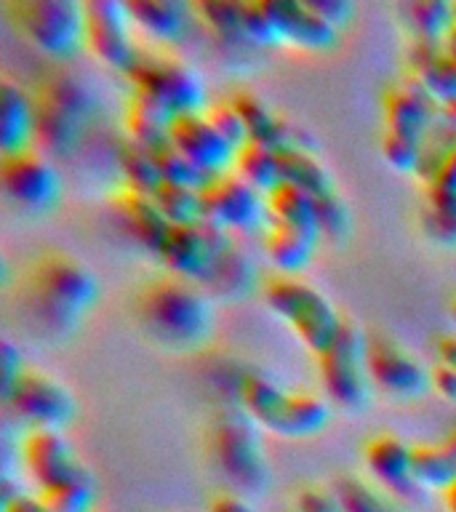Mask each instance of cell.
I'll return each mask as SVG.
<instances>
[{"instance_id": "1", "label": "cell", "mask_w": 456, "mask_h": 512, "mask_svg": "<svg viewBox=\"0 0 456 512\" xmlns=\"http://www.w3.org/2000/svg\"><path fill=\"white\" fill-rule=\"evenodd\" d=\"M142 318L166 342L200 344L211 331L214 310L192 280L163 278L142 296Z\"/></svg>"}, {"instance_id": "2", "label": "cell", "mask_w": 456, "mask_h": 512, "mask_svg": "<svg viewBox=\"0 0 456 512\" xmlns=\"http://www.w3.org/2000/svg\"><path fill=\"white\" fill-rule=\"evenodd\" d=\"M211 446L219 470L240 494H262L270 483V464L256 422L243 408H222L214 416Z\"/></svg>"}, {"instance_id": "3", "label": "cell", "mask_w": 456, "mask_h": 512, "mask_svg": "<svg viewBox=\"0 0 456 512\" xmlns=\"http://www.w3.org/2000/svg\"><path fill=\"white\" fill-rule=\"evenodd\" d=\"M264 302L278 318L294 328V334L302 339L307 350L315 352V358L334 344L342 326V315L310 283L288 275L270 278L264 283Z\"/></svg>"}, {"instance_id": "4", "label": "cell", "mask_w": 456, "mask_h": 512, "mask_svg": "<svg viewBox=\"0 0 456 512\" xmlns=\"http://www.w3.org/2000/svg\"><path fill=\"white\" fill-rule=\"evenodd\" d=\"M134 83V94H142L160 107H166L174 118L206 112V86L190 64L168 54H152L136 48L134 62L126 70Z\"/></svg>"}, {"instance_id": "5", "label": "cell", "mask_w": 456, "mask_h": 512, "mask_svg": "<svg viewBox=\"0 0 456 512\" xmlns=\"http://www.w3.org/2000/svg\"><path fill=\"white\" fill-rule=\"evenodd\" d=\"M11 16L32 46L54 59H72L86 46V8L75 0H22Z\"/></svg>"}, {"instance_id": "6", "label": "cell", "mask_w": 456, "mask_h": 512, "mask_svg": "<svg viewBox=\"0 0 456 512\" xmlns=\"http://www.w3.org/2000/svg\"><path fill=\"white\" fill-rule=\"evenodd\" d=\"M366 334L358 320L342 315V326L334 344L318 355V371L328 398L344 408L366 406L368 368H366Z\"/></svg>"}, {"instance_id": "7", "label": "cell", "mask_w": 456, "mask_h": 512, "mask_svg": "<svg viewBox=\"0 0 456 512\" xmlns=\"http://www.w3.org/2000/svg\"><path fill=\"white\" fill-rule=\"evenodd\" d=\"M35 296L54 320H72L94 304L99 286L94 272L75 256L48 254L35 267Z\"/></svg>"}, {"instance_id": "8", "label": "cell", "mask_w": 456, "mask_h": 512, "mask_svg": "<svg viewBox=\"0 0 456 512\" xmlns=\"http://www.w3.org/2000/svg\"><path fill=\"white\" fill-rule=\"evenodd\" d=\"M232 240L224 227L198 219L192 224H171L158 248V259L174 278H208V272L227 251Z\"/></svg>"}, {"instance_id": "9", "label": "cell", "mask_w": 456, "mask_h": 512, "mask_svg": "<svg viewBox=\"0 0 456 512\" xmlns=\"http://www.w3.org/2000/svg\"><path fill=\"white\" fill-rule=\"evenodd\" d=\"M3 398L32 430H62L75 414L70 390L43 371H24Z\"/></svg>"}, {"instance_id": "10", "label": "cell", "mask_w": 456, "mask_h": 512, "mask_svg": "<svg viewBox=\"0 0 456 512\" xmlns=\"http://www.w3.org/2000/svg\"><path fill=\"white\" fill-rule=\"evenodd\" d=\"M200 211L203 219L224 230H251L267 216L262 192L243 182L235 171L211 176L200 187Z\"/></svg>"}, {"instance_id": "11", "label": "cell", "mask_w": 456, "mask_h": 512, "mask_svg": "<svg viewBox=\"0 0 456 512\" xmlns=\"http://www.w3.org/2000/svg\"><path fill=\"white\" fill-rule=\"evenodd\" d=\"M86 8V48L112 70H128L134 62L136 46L131 43V11L118 0H88Z\"/></svg>"}, {"instance_id": "12", "label": "cell", "mask_w": 456, "mask_h": 512, "mask_svg": "<svg viewBox=\"0 0 456 512\" xmlns=\"http://www.w3.org/2000/svg\"><path fill=\"white\" fill-rule=\"evenodd\" d=\"M0 182L8 198L16 200L19 206L48 208L59 198V174L54 163L35 147L3 155Z\"/></svg>"}, {"instance_id": "13", "label": "cell", "mask_w": 456, "mask_h": 512, "mask_svg": "<svg viewBox=\"0 0 456 512\" xmlns=\"http://www.w3.org/2000/svg\"><path fill=\"white\" fill-rule=\"evenodd\" d=\"M368 379L398 398H419L432 387L430 371L392 339H371L366 350Z\"/></svg>"}, {"instance_id": "14", "label": "cell", "mask_w": 456, "mask_h": 512, "mask_svg": "<svg viewBox=\"0 0 456 512\" xmlns=\"http://www.w3.org/2000/svg\"><path fill=\"white\" fill-rule=\"evenodd\" d=\"M168 142L174 144L176 150H182L192 163H198L211 176L232 171L235 152H238L216 131L214 123L206 118V112L179 115V118L171 120Z\"/></svg>"}, {"instance_id": "15", "label": "cell", "mask_w": 456, "mask_h": 512, "mask_svg": "<svg viewBox=\"0 0 456 512\" xmlns=\"http://www.w3.org/2000/svg\"><path fill=\"white\" fill-rule=\"evenodd\" d=\"M22 462L30 478L38 483V491L59 486L83 470L70 440L62 430H30L22 443Z\"/></svg>"}, {"instance_id": "16", "label": "cell", "mask_w": 456, "mask_h": 512, "mask_svg": "<svg viewBox=\"0 0 456 512\" xmlns=\"http://www.w3.org/2000/svg\"><path fill=\"white\" fill-rule=\"evenodd\" d=\"M440 102L430 94L422 80L408 78L403 86H395L384 96V118L387 131L424 139L438 123Z\"/></svg>"}, {"instance_id": "17", "label": "cell", "mask_w": 456, "mask_h": 512, "mask_svg": "<svg viewBox=\"0 0 456 512\" xmlns=\"http://www.w3.org/2000/svg\"><path fill=\"white\" fill-rule=\"evenodd\" d=\"M264 6L278 24L283 43H296L310 51H326L339 38L334 24H328L307 0H264Z\"/></svg>"}, {"instance_id": "18", "label": "cell", "mask_w": 456, "mask_h": 512, "mask_svg": "<svg viewBox=\"0 0 456 512\" xmlns=\"http://www.w3.org/2000/svg\"><path fill=\"white\" fill-rule=\"evenodd\" d=\"M366 467L382 486L408 496L411 491H424L414 478V446L398 435H376L366 443Z\"/></svg>"}, {"instance_id": "19", "label": "cell", "mask_w": 456, "mask_h": 512, "mask_svg": "<svg viewBox=\"0 0 456 512\" xmlns=\"http://www.w3.org/2000/svg\"><path fill=\"white\" fill-rule=\"evenodd\" d=\"M115 208H118L120 219L126 224V230L134 235V240H139L152 254H158L171 222L163 216L150 192L134 190L126 184L115 198Z\"/></svg>"}, {"instance_id": "20", "label": "cell", "mask_w": 456, "mask_h": 512, "mask_svg": "<svg viewBox=\"0 0 456 512\" xmlns=\"http://www.w3.org/2000/svg\"><path fill=\"white\" fill-rule=\"evenodd\" d=\"M32 99H35V144L40 147V152L43 155L75 152L86 123L43 94H35Z\"/></svg>"}, {"instance_id": "21", "label": "cell", "mask_w": 456, "mask_h": 512, "mask_svg": "<svg viewBox=\"0 0 456 512\" xmlns=\"http://www.w3.org/2000/svg\"><path fill=\"white\" fill-rule=\"evenodd\" d=\"M128 11L131 19L158 43H179L195 16V8L182 0H128Z\"/></svg>"}, {"instance_id": "22", "label": "cell", "mask_w": 456, "mask_h": 512, "mask_svg": "<svg viewBox=\"0 0 456 512\" xmlns=\"http://www.w3.org/2000/svg\"><path fill=\"white\" fill-rule=\"evenodd\" d=\"M0 104H3V118H0L3 155L30 150L35 144V99L24 94L16 83L6 80L0 88Z\"/></svg>"}, {"instance_id": "23", "label": "cell", "mask_w": 456, "mask_h": 512, "mask_svg": "<svg viewBox=\"0 0 456 512\" xmlns=\"http://www.w3.org/2000/svg\"><path fill=\"white\" fill-rule=\"evenodd\" d=\"M291 392L280 390L278 384L272 382L270 376L251 371L240 379V403L256 424H262L267 430L278 432L283 427V416H286V406Z\"/></svg>"}, {"instance_id": "24", "label": "cell", "mask_w": 456, "mask_h": 512, "mask_svg": "<svg viewBox=\"0 0 456 512\" xmlns=\"http://www.w3.org/2000/svg\"><path fill=\"white\" fill-rule=\"evenodd\" d=\"M278 168L280 182L294 184L299 190H304L312 198H326L331 192H336L334 176L326 168V163L310 150V147H288V150H278Z\"/></svg>"}, {"instance_id": "25", "label": "cell", "mask_w": 456, "mask_h": 512, "mask_svg": "<svg viewBox=\"0 0 456 512\" xmlns=\"http://www.w3.org/2000/svg\"><path fill=\"white\" fill-rule=\"evenodd\" d=\"M264 211H267L272 227H294V230L320 235L315 198L294 184L280 182L270 195H264Z\"/></svg>"}, {"instance_id": "26", "label": "cell", "mask_w": 456, "mask_h": 512, "mask_svg": "<svg viewBox=\"0 0 456 512\" xmlns=\"http://www.w3.org/2000/svg\"><path fill=\"white\" fill-rule=\"evenodd\" d=\"M318 240L320 235L294 230V227H270L267 238H264V254L278 267L280 275L294 278V275L307 270Z\"/></svg>"}, {"instance_id": "27", "label": "cell", "mask_w": 456, "mask_h": 512, "mask_svg": "<svg viewBox=\"0 0 456 512\" xmlns=\"http://www.w3.org/2000/svg\"><path fill=\"white\" fill-rule=\"evenodd\" d=\"M174 115L147 96L134 94L126 104V134L131 142L158 150L168 142Z\"/></svg>"}, {"instance_id": "28", "label": "cell", "mask_w": 456, "mask_h": 512, "mask_svg": "<svg viewBox=\"0 0 456 512\" xmlns=\"http://www.w3.org/2000/svg\"><path fill=\"white\" fill-rule=\"evenodd\" d=\"M232 171H235L243 182L251 184L254 190H259L262 195H270V192L280 184L278 150H272V147H264V144L256 142L243 144V147L235 152Z\"/></svg>"}, {"instance_id": "29", "label": "cell", "mask_w": 456, "mask_h": 512, "mask_svg": "<svg viewBox=\"0 0 456 512\" xmlns=\"http://www.w3.org/2000/svg\"><path fill=\"white\" fill-rule=\"evenodd\" d=\"M331 419V408L323 398L310 395V392H291L286 406V416H283V427L280 435L286 438H310L318 435Z\"/></svg>"}, {"instance_id": "30", "label": "cell", "mask_w": 456, "mask_h": 512, "mask_svg": "<svg viewBox=\"0 0 456 512\" xmlns=\"http://www.w3.org/2000/svg\"><path fill=\"white\" fill-rule=\"evenodd\" d=\"M38 94H43L46 99H51V102H56L67 112H72L83 123H88L96 110L94 91L88 88L86 80L72 75V72H56V75L46 78L40 83Z\"/></svg>"}, {"instance_id": "31", "label": "cell", "mask_w": 456, "mask_h": 512, "mask_svg": "<svg viewBox=\"0 0 456 512\" xmlns=\"http://www.w3.org/2000/svg\"><path fill=\"white\" fill-rule=\"evenodd\" d=\"M414 478L424 491H446L456 483V462L443 443L414 446Z\"/></svg>"}, {"instance_id": "32", "label": "cell", "mask_w": 456, "mask_h": 512, "mask_svg": "<svg viewBox=\"0 0 456 512\" xmlns=\"http://www.w3.org/2000/svg\"><path fill=\"white\" fill-rule=\"evenodd\" d=\"M38 496L40 502L46 504L48 512H91L96 502V486L91 472L83 467L70 480L59 483V486L38 491Z\"/></svg>"}, {"instance_id": "33", "label": "cell", "mask_w": 456, "mask_h": 512, "mask_svg": "<svg viewBox=\"0 0 456 512\" xmlns=\"http://www.w3.org/2000/svg\"><path fill=\"white\" fill-rule=\"evenodd\" d=\"M118 166L126 176L128 187L142 192H155L163 184V176L158 171V160H155V152L144 144H136L131 139L120 144L118 150Z\"/></svg>"}, {"instance_id": "34", "label": "cell", "mask_w": 456, "mask_h": 512, "mask_svg": "<svg viewBox=\"0 0 456 512\" xmlns=\"http://www.w3.org/2000/svg\"><path fill=\"white\" fill-rule=\"evenodd\" d=\"M406 16L416 38L443 40L454 27V3L422 0V3L406 6Z\"/></svg>"}, {"instance_id": "35", "label": "cell", "mask_w": 456, "mask_h": 512, "mask_svg": "<svg viewBox=\"0 0 456 512\" xmlns=\"http://www.w3.org/2000/svg\"><path fill=\"white\" fill-rule=\"evenodd\" d=\"M152 198H155L158 208L171 224H192L203 219V211H200V190H195V187L163 182L158 190L152 192Z\"/></svg>"}, {"instance_id": "36", "label": "cell", "mask_w": 456, "mask_h": 512, "mask_svg": "<svg viewBox=\"0 0 456 512\" xmlns=\"http://www.w3.org/2000/svg\"><path fill=\"white\" fill-rule=\"evenodd\" d=\"M195 16L200 22H206L211 30L222 40H246V30H243V8L240 3L232 0H203V3H192Z\"/></svg>"}, {"instance_id": "37", "label": "cell", "mask_w": 456, "mask_h": 512, "mask_svg": "<svg viewBox=\"0 0 456 512\" xmlns=\"http://www.w3.org/2000/svg\"><path fill=\"white\" fill-rule=\"evenodd\" d=\"M155 152V160H158V171L163 176V182L168 184H182V187H195L200 190L203 184L211 179V174H206L198 163H192L182 150H176L174 144L166 142L163 147H158Z\"/></svg>"}, {"instance_id": "38", "label": "cell", "mask_w": 456, "mask_h": 512, "mask_svg": "<svg viewBox=\"0 0 456 512\" xmlns=\"http://www.w3.org/2000/svg\"><path fill=\"white\" fill-rule=\"evenodd\" d=\"M336 496L344 512H398L376 488L358 478H342L336 483Z\"/></svg>"}, {"instance_id": "39", "label": "cell", "mask_w": 456, "mask_h": 512, "mask_svg": "<svg viewBox=\"0 0 456 512\" xmlns=\"http://www.w3.org/2000/svg\"><path fill=\"white\" fill-rule=\"evenodd\" d=\"M240 8H243L246 40H251L256 46H278V43H283V35H280L278 24L264 6V0H240Z\"/></svg>"}, {"instance_id": "40", "label": "cell", "mask_w": 456, "mask_h": 512, "mask_svg": "<svg viewBox=\"0 0 456 512\" xmlns=\"http://www.w3.org/2000/svg\"><path fill=\"white\" fill-rule=\"evenodd\" d=\"M422 142L416 136L398 134V131H384L382 136V155L392 168L406 171V174H419L422 166Z\"/></svg>"}, {"instance_id": "41", "label": "cell", "mask_w": 456, "mask_h": 512, "mask_svg": "<svg viewBox=\"0 0 456 512\" xmlns=\"http://www.w3.org/2000/svg\"><path fill=\"white\" fill-rule=\"evenodd\" d=\"M248 275H251V264H248L246 254L232 246L230 251L211 267L206 280H211V286H216L219 291H227V294H230V291H238V288L246 283Z\"/></svg>"}, {"instance_id": "42", "label": "cell", "mask_w": 456, "mask_h": 512, "mask_svg": "<svg viewBox=\"0 0 456 512\" xmlns=\"http://www.w3.org/2000/svg\"><path fill=\"white\" fill-rule=\"evenodd\" d=\"M315 214H318V232L326 238H342L350 230V211L339 192H331L326 198L315 200Z\"/></svg>"}, {"instance_id": "43", "label": "cell", "mask_w": 456, "mask_h": 512, "mask_svg": "<svg viewBox=\"0 0 456 512\" xmlns=\"http://www.w3.org/2000/svg\"><path fill=\"white\" fill-rule=\"evenodd\" d=\"M206 118L214 123L216 131H219V134H222L224 139L235 147V150H240L243 144H248L246 123H243V118L238 115V110L232 107V102L208 104Z\"/></svg>"}, {"instance_id": "44", "label": "cell", "mask_w": 456, "mask_h": 512, "mask_svg": "<svg viewBox=\"0 0 456 512\" xmlns=\"http://www.w3.org/2000/svg\"><path fill=\"white\" fill-rule=\"evenodd\" d=\"M411 78L422 80L438 102H451V99H456V62L448 59L446 54L440 56L430 70H424L422 75H411Z\"/></svg>"}, {"instance_id": "45", "label": "cell", "mask_w": 456, "mask_h": 512, "mask_svg": "<svg viewBox=\"0 0 456 512\" xmlns=\"http://www.w3.org/2000/svg\"><path fill=\"white\" fill-rule=\"evenodd\" d=\"M422 227L435 243L440 246H456V216L435 211V208L424 206L422 211Z\"/></svg>"}, {"instance_id": "46", "label": "cell", "mask_w": 456, "mask_h": 512, "mask_svg": "<svg viewBox=\"0 0 456 512\" xmlns=\"http://www.w3.org/2000/svg\"><path fill=\"white\" fill-rule=\"evenodd\" d=\"M296 512H344L339 496L331 488L310 486L296 496Z\"/></svg>"}, {"instance_id": "47", "label": "cell", "mask_w": 456, "mask_h": 512, "mask_svg": "<svg viewBox=\"0 0 456 512\" xmlns=\"http://www.w3.org/2000/svg\"><path fill=\"white\" fill-rule=\"evenodd\" d=\"M307 3H310L328 24H334L336 30L350 22L352 11H355L352 3H347V0H307Z\"/></svg>"}, {"instance_id": "48", "label": "cell", "mask_w": 456, "mask_h": 512, "mask_svg": "<svg viewBox=\"0 0 456 512\" xmlns=\"http://www.w3.org/2000/svg\"><path fill=\"white\" fill-rule=\"evenodd\" d=\"M22 350H16L14 342H3V395L16 384V379L24 374Z\"/></svg>"}, {"instance_id": "49", "label": "cell", "mask_w": 456, "mask_h": 512, "mask_svg": "<svg viewBox=\"0 0 456 512\" xmlns=\"http://www.w3.org/2000/svg\"><path fill=\"white\" fill-rule=\"evenodd\" d=\"M432 379V390H438L440 395L446 400H454L456 403V371L446 363H438V366H432L430 371Z\"/></svg>"}, {"instance_id": "50", "label": "cell", "mask_w": 456, "mask_h": 512, "mask_svg": "<svg viewBox=\"0 0 456 512\" xmlns=\"http://www.w3.org/2000/svg\"><path fill=\"white\" fill-rule=\"evenodd\" d=\"M208 512H254V507L240 494H219L211 499Z\"/></svg>"}, {"instance_id": "51", "label": "cell", "mask_w": 456, "mask_h": 512, "mask_svg": "<svg viewBox=\"0 0 456 512\" xmlns=\"http://www.w3.org/2000/svg\"><path fill=\"white\" fill-rule=\"evenodd\" d=\"M3 512H48L46 504L40 502L38 494H19L3 502Z\"/></svg>"}, {"instance_id": "52", "label": "cell", "mask_w": 456, "mask_h": 512, "mask_svg": "<svg viewBox=\"0 0 456 512\" xmlns=\"http://www.w3.org/2000/svg\"><path fill=\"white\" fill-rule=\"evenodd\" d=\"M427 184H438V187H446V190L456 192V147L448 152V158L443 160V166L438 168V174L432 176V182Z\"/></svg>"}, {"instance_id": "53", "label": "cell", "mask_w": 456, "mask_h": 512, "mask_svg": "<svg viewBox=\"0 0 456 512\" xmlns=\"http://www.w3.org/2000/svg\"><path fill=\"white\" fill-rule=\"evenodd\" d=\"M438 360L456 371V336H443L438 342Z\"/></svg>"}, {"instance_id": "54", "label": "cell", "mask_w": 456, "mask_h": 512, "mask_svg": "<svg viewBox=\"0 0 456 512\" xmlns=\"http://www.w3.org/2000/svg\"><path fill=\"white\" fill-rule=\"evenodd\" d=\"M443 51H446L448 59H454L456 62V24L448 30L446 38H443Z\"/></svg>"}, {"instance_id": "55", "label": "cell", "mask_w": 456, "mask_h": 512, "mask_svg": "<svg viewBox=\"0 0 456 512\" xmlns=\"http://www.w3.org/2000/svg\"><path fill=\"white\" fill-rule=\"evenodd\" d=\"M443 502H446L448 512H456V483L451 488H446V491H443Z\"/></svg>"}, {"instance_id": "56", "label": "cell", "mask_w": 456, "mask_h": 512, "mask_svg": "<svg viewBox=\"0 0 456 512\" xmlns=\"http://www.w3.org/2000/svg\"><path fill=\"white\" fill-rule=\"evenodd\" d=\"M443 446H446V451L451 456H454V462H456V430L451 432V435H448L446 440H443Z\"/></svg>"}, {"instance_id": "57", "label": "cell", "mask_w": 456, "mask_h": 512, "mask_svg": "<svg viewBox=\"0 0 456 512\" xmlns=\"http://www.w3.org/2000/svg\"><path fill=\"white\" fill-rule=\"evenodd\" d=\"M451 318H454V326H456V302L451 304Z\"/></svg>"}, {"instance_id": "58", "label": "cell", "mask_w": 456, "mask_h": 512, "mask_svg": "<svg viewBox=\"0 0 456 512\" xmlns=\"http://www.w3.org/2000/svg\"><path fill=\"white\" fill-rule=\"evenodd\" d=\"M454 24H456V3H454Z\"/></svg>"}]
</instances>
